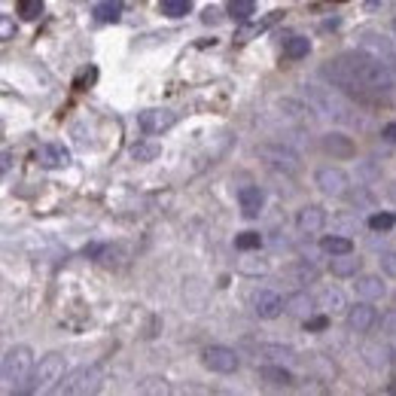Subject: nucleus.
<instances>
[{"label": "nucleus", "instance_id": "37", "mask_svg": "<svg viewBox=\"0 0 396 396\" xmlns=\"http://www.w3.org/2000/svg\"><path fill=\"white\" fill-rule=\"evenodd\" d=\"M381 137H384L387 144H396V122H387V125H384V128H381Z\"/></svg>", "mask_w": 396, "mask_h": 396}, {"label": "nucleus", "instance_id": "43", "mask_svg": "<svg viewBox=\"0 0 396 396\" xmlns=\"http://www.w3.org/2000/svg\"><path fill=\"white\" fill-rule=\"evenodd\" d=\"M393 37H396V18H393Z\"/></svg>", "mask_w": 396, "mask_h": 396}, {"label": "nucleus", "instance_id": "2", "mask_svg": "<svg viewBox=\"0 0 396 396\" xmlns=\"http://www.w3.org/2000/svg\"><path fill=\"white\" fill-rule=\"evenodd\" d=\"M302 98L311 104V110L317 116H323V119H333L338 125H360V113L354 110V104H350L345 95H338L336 89H329V85H314L308 82L302 85Z\"/></svg>", "mask_w": 396, "mask_h": 396}, {"label": "nucleus", "instance_id": "35", "mask_svg": "<svg viewBox=\"0 0 396 396\" xmlns=\"http://www.w3.org/2000/svg\"><path fill=\"white\" fill-rule=\"evenodd\" d=\"M326 326H329V314H326V311L320 314V317H308V320H305V329H308V333H323Z\"/></svg>", "mask_w": 396, "mask_h": 396}, {"label": "nucleus", "instance_id": "36", "mask_svg": "<svg viewBox=\"0 0 396 396\" xmlns=\"http://www.w3.org/2000/svg\"><path fill=\"white\" fill-rule=\"evenodd\" d=\"M241 272H247V274H265L269 272V262H241Z\"/></svg>", "mask_w": 396, "mask_h": 396}, {"label": "nucleus", "instance_id": "12", "mask_svg": "<svg viewBox=\"0 0 396 396\" xmlns=\"http://www.w3.org/2000/svg\"><path fill=\"white\" fill-rule=\"evenodd\" d=\"M357 43H360V49L372 52V55H378V58H384L387 64H393V68H396V40L384 37L381 31H363Z\"/></svg>", "mask_w": 396, "mask_h": 396}, {"label": "nucleus", "instance_id": "5", "mask_svg": "<svg viewBox=\"0 0 396 396\" xmlns=\"http://www.w3.org/2000/svg\"><path fill=\"white\" fill-rule=\"evenodd\" d=\"M101 366H77L73 372L61 378L58 384V393H68V396H89V393H98L101 390Z\"/></svg>", "mask_w": 396, "mask_h": 396}, {"label": "nucleus", "instance_id": "9", "mask_svg": "<svg viewBox=\"0 0 396 396\" xmlns=\"http://www.w3.org/2000/svg\"><path fill=\"white\" fill-rule=\"evenodd\" d=\"M250 305H253V314L262 317V320H274V317L284 314V299H281L277 290H272V287H259V290H253Z\"/></svg>", "mask_w": 396, "mask_h": 396}, {"label": "nucleus", "instance_id": "22", "mask_svg": "<svg viewBox=\"0 0 396 396\" xmlns=\"http://www.w3.org/2000/svg\"><path fill=\"white\" fill-rule=\"evenodd\" d=\"M320 250L326 256H341V253H354V241L348 238V235H326L323 241H320Z\"/></svg>", "mask_w": 396, "mask_h": 396}, {"label": "nucleus", "instance_id": "42", "mask_svg": "<svg viewBox=\"0 0 396 396\" xmlns=\"http://www.w3.org/2000/svg\"><path fill=\"white\" fill-rule=\"evenodd\" d=\"M381 4H384V0H366V6H369V9H375V6H381Z\"/></svg>", "mask_w": 396, "mask_h": 396}, {"label": "nucleus", "instance_id": "17", "mask_svg": "<svg viewBox=\"0 0 396 396\" xmlns=\"http://www.w3.org/2000/svg\"><path fill=\"white\" fill-rule=\"evenodd\" d=\"M317 308L326 314H341V311H348V299L338 287L326 284V287H320V293H317Z\"/></svg>", "mask_w": 396, "mask_h": 396}, {"label": "nucleus", "instance_id": "30", "mask_svg": "<svg viewBox=\"0 0 396 396\" xmlns=\"http://www.w3.org/2000/svg\"><path fill=\"white\" fill-rule=\"evenodd\" d=\"M369 226L375 232H390L396 226V217L390 210H378V213H372V217H369Z\"/></svg>", "mask_w": 396, "mask_h": 396}, {"label": "nucleus", "instance_id": "25", "mask_svg": "<svg viewBox=\"0 0 396 396\" xmlns=\"http://www.w3.org/2000/svg\"><path fill=\"white\" fill-rule=\"evenodd\" d=\"M259 378L269 381V384H274V387H287V384H293L290 369H284L281 363H277V366H262V369H259Z\"/></svg>", "mask_w": 396, "mask_h": 396}, {"label": "nucleus", "instance_id": "3", "mask_svg": "<svg viewBox=\"0 0 396 396\" xmlns=\"http://www.w3.org/2000/svg\"><path fill=\"white\" fill-rule=\"evenodd\" d=\"M34 350L28 345L6 348L4 363H0V378H4V393H25L31 375H34Z\"/></svg>", "mask_w": 396, "mask_h": 396}, {"label": "nucleus", "instance_id": "24", "mask_svg": "<svg viewBox=\"0 0 396 396\" xmlns=\"http://www.w3.org/2000/svg\"><path fill=\"white\" fill-rule=\"evenodd\" d=\"M159 156H162V144H156V141H137L132 146V159H134V162H156Z\"/></svg>", "mask_w": 396, "mask_h": 396}, {"label": "nucleus", "instance_id": "1", "mask_svg": "<svg viewBox=\"0 0 396 396\" xmlns=\"http://www.w3.org/2000/svg\"><path fill=\"white\" fill-rule=\"evenodd\" d=\"M323 77L336 89L360 101H378L396 95V68L366 49H348L338 58L323 64Z\"/></svg>", "mask_w": 396, "mask_h": 396}, {"label": "nucleus", "instance_id": "23", "mask_svg": "<svg viewBox=\"0 0 396 396\" xmlns=\"http://www.w3.org/2000/svg\"><path fill=\"white\" fill-rule=\"evenodd\" d=\"M281 18H284L281 13H269V16L259 18V21H250V25H244L235 37H238V40H250V37H256V34H262V31H269L272 25H277Z\"/></svg>", "mask_w": 396, "mask_h": 396}, {"label": "nucleus", "instance_id": "31", "mask_svg": "<svg viewBox=\"0 0 396 396\" xmlns=\"http://www.w3.org/2000/svg\"><path fill=\"white\" fill-rule=\"evenodd\" d=\"M18 16L25 21H34L43 16V0H18Z\"/></svg>", "mask_w": 396, "mask_h": 396}, {"label": "nucleus", "instance_id": "19", "mask_svg": "<svg viewBox=\"0 0 396 396\" xmlns=\"http://www.w3.org/2000/svg\"><path fill=\"white\" fill-rule=\"evenodd\" d=\"M323 149L326 153H333L336 159H348V156H354V144H350V137H345L341 132H329L323 134Z\"/></svg>", "mask_w": 396, "mask_h": 396}, {"label": "nucleus", "instance_id": "33", "mask_svg": "<svg viewBox=\"0 0 396 396\" xmlns=\"http://www.w3.org/2000/svg\"><path fill=\"white\" fill-rule=\"evenodd\" d=\"M162 9H165V16L180 18V16H186V13H189L192 4H189V0H162Z\"/></svg>", "mask_w": 396, "mask_h": 396}, {"label": "nucleus", "instance_id": "21", "mask_svg": "<svg viewBox=\"0 0 396 396\" xmlns=\"http://www.w3.org/2000/svg\"><path fill=\"white\" fill-rule=\"evenodd\" d=\"M284 274L290 277L293 284H314L320 272H317V269H314V265L308 262V259H299V262H293V265H290V269H287Z\"/></svg>", "mask_w": 396, "mask_h": 396}, {"label": "nucleus", "instance_id": "10", "mask_svg": "<svg viewBox=\"0 0 396 396\" xmlns=\"http://www.w3.org/2000/svg\"><path fill=\"white\" fill-rule=\"evenodd\" d=\"M314 183H317V189L323 192V196H329V198H341V196H348L350 180H348V174H345L341 168L326 165V168H320L317 174H314Z\"/></svg>", "mask_w": 396, "mask_h": 396}, {"label": "nucleus", "instance_id": "32", "mask_svg": "<svg viewBox=\"0 0 396 396\" xmlns=\"http://www.w3.org/2000/svg\"><path fill=\"white\" fill-rule=\"evenodd\" d=\"M235 247L238 250H259L262 247V235L259 232H241L235 238Z\"/></svg>", "mask_w": 396, "mask_h": 396}, {"label": "nucleus", "instance_id": "8", "mask_svg": "<svg viewBox=\"0 0 396 396\" xmlns=\"http://www.w3.org/2000/svg\"><path fill=\"white\" fill-rule=\"evenodd\" d=\"M201 363H205L210 372H220V375H232V372H238V366H241L238 354L226 345H210L205 354H201Z\"/></svg>", "mask_w": 396, "mask_h": 396}, {"label": "nucleus", "instance_id": "15", "mask_svg": "<svg viewBox=\"0 0 396 396\" xmlns=\"http://www.w3.org/2000/svg\"><path fill=\"white\" fill-rule=\"evenodd\" d=\"M354 293L357 299H366V302H381L387 296V287H384L381 274H360L354 284Z\"/></svg>", "mask_w": 396, "mask_h": 396}, {"label": "nucleus", "instance_id": "13", "mask_svg": "<svg viewBox=\"0 0 396 396\" xmlns=\"http://www.w3.org/2000/svg\"><path fill=\"white\" fill-rule=\"evenodd\" d=\"M323 226H326V210L320 205H305L296 213V229L302 235H317L323 232Z\"/></svg>", "mask_w": 396, "mask_h": 396}, {"label": "nucleus", "instance_id": "16", "mask_svg": "<svg viewBox=\"0 0 396 396\" xmlns=\"http://www.w3.org/2000/svg\"><path fill=\"white\" fill-rule=\"evenodd\" d=\"M314 305H317V296H308L305 290H296L284 299V311L290 317H299V320H308L314 314Z\"/></svg>", "mask_w": 396, "mask_h": 396}, {"label": "nucleus", "instance_id": "38", "mask_svg": "<svg viewBox=\"0 0 396 396\" xmlns=\"http://www.w3.org/2000/svg\"><path fill=\"white\" fill-rule=\"evenodd\" d=\"M137 390H141V393H168L165 384H141Z\"/></svg>", "mask_w": 396, "mask_h": 396}, {"label": "nucleus", "instance_id": "29", "mask_svg": "<svg viewBox=\"0 0 396 396\" xmlns=\"http://www.w3.org/2000/svg\"><path fill=\"white\" fill-rule=\"evenodd\" d=\"M259 354L265 360H272V363H284V360L293 357V350L287 348V345H259Z\"/></svg>", "mask_w": 396, "mask_h": 396}, {"label": "nucleus", "instance_id": "6", "mask_svg": "<svg viewBox=\"0 0 396 396\" xmlns=\"http://www.w3.org/2000/svg\"><path fill=\"white\" fill-rule=\"evenodd\" d=\"M259 156L272 168L287 171V174H296V171L302 168V159H299V153H296L293 146H287L284 141L281 144H259Z\"/></svg>", "mask_w": 396, "mask_h": 396}, {"label": "nucleus", "instance_id": "26", "mask_svg": "<svg viewBox=\"0 0 396 396\" xmlns=\"http://www.w3.org/2000/svg\"><path fill=\"white\" fill-rule=\"evenodd\" d=\"M308 52H311V40H308V37H290V40L284 43V55L293 58V61L305 58Z\"/></svg>", "mask_w": 396, "mask_h": 396}, {"label": "nucleus", "instance_id": "34", "mask_svg": "<svg viewBox=\"0 0 396 396\" xmlns=\"http://www.w3.org/2000/svg\"><path fill=\"white\" fill-rule=\"evenodd\" d=\"M378 265H381V272L387 274V277H396V250L381 253V256H378Z\"/></svg>", "mask_w": 396, "mask_h": 396}, {"label": "nucleus", "instance_id": "4", "mask_svg": "<svg viewBox=\"0 0 396 396\" xmlns=\"http://www.w3.org/2000/svg\"><path fill=\"white\" fill-rule=\"evenodd\" d=\"M61 378H64V357L61 354H46V357L37 360L34 375H31L25 393H49V390H58Z\"/></svg>", "mask_w": 396, "mask_h": 396}, {"label": "nucleus", "instance_id": "11", "mask_svg": "<svg viewBox=\"0 0 396 396\" xmlns=\"http://www.w3.org/2000/svg\"><path fill=\"white\" fill-rule=\"evenodd\" d=\"M345 320H348V329H350V333L366 336L369 329L378 323V311L372 308V302H366V299H357V305H350V308H348Z\"/></svg>", "mask_w": 396, "mask_h": 396}, {"label": "nucleus", "instance_id": "7", "mask_svg": "<svg viewBox=\"0 0 396 396\" xmlns=\"http://www.w3.org/2000/svg\"><path fill=\"white\" fill-rule=\"evenodd\" d=\"M180 116L174 110H168V107H153V110H144L137 116V128H141L144 134H165L168 128L177 125Z\"/></svg>", "mask_w": 396, "mask_h": 396}, {"label": "nucleus", "instance_id": "18", "mask_svg": "<svg viewBox=\"0 0 396 396\" xmlns=\"http://www.w3.org/2000/svg\"><path fill=\"white\" fill-rule=\"evenodd\" d=\"M238 205H241V213H244L247 220L259 217V210H262V205H265L262 189H259V186H241V189H238Z\"/></svg>", "mask_w": 396, "mask_h": 396}, {"label": "nucleus", "instance_id": "28", "mask_svg": "<svg viewBox=\"0 0 396 396\" xmlns=\"http://www.w3.org/2000/svg\"><path fill=\"white\" fill-rule=\"evenodd\" d=\"M226 13L238 21H247L256 13V0H229L226 4Z\"/></svg>", "mask_w": 396, "mask_h": 396}, {"label": "nucleus", "instance_id": "39", "mask_svg": "<svg viewBox=\"0 0 396 396\" xmlns=\"http://www.w3.org/2000/svg\"><path fill=\"white\" fill-rule=\"evenodd\" d=\"M13 37V21H9V16H4V40Z\"/></svg>", "mask_w": 396, "mask_h": 396}, {"label": "nucleus", "instance_id": "20", "mask_svg": "<svg viewBox=\"0 0 396 396\" xmlns=\"http://www.w3.org/2000/svg\"><path fill=\"white\" fill-rule=\"evenodd\" d=\"M329 272H333L336 277H357L360 274V259L354 253L333 256V259H329Z\"/></svg>", "mask_w": 396, "mask_h": 396}, {"label": "nucleus", "instance_id": "14", "mask_svg": "<svg viewBox=\"0 0 396 396\" xmlns=\"http://www.w3.org/2000/svg\"><path fill=\"white\" fill-rule=\"evenodd\" d=\"M34 159L43 168H68L70 165V149L64 144H43V146H37Z\"/></svg>", "mask_w": 396, "mask_h": 396}, {"label": "nucleus", "instance_id": "40", "mask_svg": "<svg viewBox=\"0 0 396 396\" xmlns=\"http://www.w3.org/2000/svg\"><path fill=\"white\" fill-rule=\"evenodd\" d=\"M9 165H13V153H9V149H4V171H9Z\"/></svg>", "mask_w": 396, "mask_h": 396}, {"label": "nucleus", "instance_id": "41", "mask_svg": "<svg viewBox=\"0 0 396 396\" xmlns=\"http://www.w3.org/2000/svg\"><path fill=\"white\" fill-rule=\"evenodd\" d=\"M387 196H390V201L396 205V183H390V189H387Z\"/></svg>", "mask_w": 396, "mask_h": 396}, {"label": "nucleus", "instance_id": "27", "mask_svg": "<svg viewBox=\"0 0 396 396\" xmlns=\"http://www.w3.org/2000/svg\"><path fill=\"white\" fill-rule=\"evenodd\" d=\"M95 18L98 21H119L122 18V4L119 0H101L95 6Z\"/></svg>", "mask_w": 396, "mask_h": 396}]
</instances>
